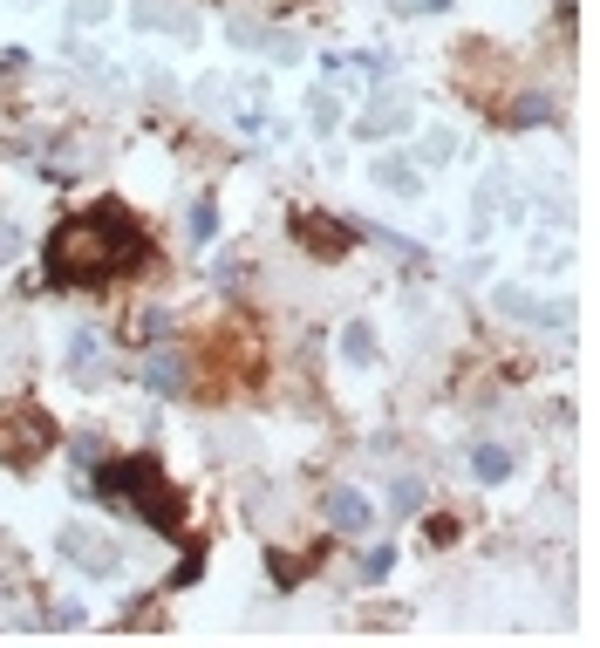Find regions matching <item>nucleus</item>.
I'll return each instance as SVG.
<instances>
[{"label": "nucleus", "instance_id": "obj_1", "mask_svg": "<svg viewBox=\"0 0 600 648\" xmlns=\"http://www.w3.org/2000/svg\"><path fill=\"white\" fill-rule=\"evenodd\" d=\"M41 260H48V280L55 287H103V280H123V273H137L157 260V246H150V232L116 205H89V212H69L62 226L48 232V246H41Z\"/></svg>", "mask_w": 600, "mask_h": 648}, {"label": "nucleus", "instance_id": "obj_2", "mask_svg": "<svg viewBox=\"0 0 600 648\" xmlns=\"http://www.w3.org/2000/svg\"><path fill=\"white\" fill-rule=\"evenodd\" d=\"M82 498H103V505H130L144 526H157L164 539L185 533V492L157 471L150 458H96L89 464V485Z\"/></svg>", "mask_w": 600, "mask_h": 648}, {"label": "nucleus", "instance_id": "obj_3", "mask_svg": "<svg viewBox=\"0 0 600 648\" xmlns=\"http://www.w3.org/2000/svg\"><path fill=\"white\" fill-rule=\"evenodd\" d=\"M62 437H55V417L41 410V403H0V464L7 471H35L48 451H55Z\"/></svg>", "mask_w": 600, "mask_h": 648}, {"label": "nucleus", "instance_id": "obj_4", "mask_svg": "<svg viewBox=\"0 0 600 648\" xmlns=\"http://www.w3.org/2000/svg\"><path fill=\"white\" fill-rule=\"evenodd\" d=\"M62 560H75V567H89V573H116L123 567V553H116V539H96V533H82V526H62Z\"/></svg>", "mask_w": 600, "mask_h": 648}, {"label": "nucleus", "instance_id": "obj_5", "mask_svg": "<svg viewBox=\"0 0 600 648\" xmlns=\"http://www.w3.org/2000/svg\"><path fill=\"white\" fill-rule=\"evenodd\" d=\"M321 512H328V526H335V533H369V526H375V505L355 492V485L321 492Z\"/></svg>", "mask_w": 600, "mask_h": 648}, {"label": "nucleus", "instance_id": "obj_6", "mask_svg": "<svg viewBox=\"0 0 600 648\" xmlns=\"http://www.w3.org/2000/svg\"><path fill=\"white\" fill-rule=\"evenodd\" d=\"M144 389H157V396H185L191 389V362L171 342H157L150 348V362H144Z\"/></svg>", "mask_w": 600, "mask_h": 648}, {"label": "nucleus", "instance_id": "obj_7", "mask_svg": "<svg viewBox=\"0 0 600 648\" xmlns=\"http://www.w3.org/2000/svg\"><path fill=\"white\" fill-rule=\"evenodd\" d=\"M69 376L82 382V389H96V382L110 376V355L96 348V328H75L69 335Z\"/></svg>", "mask_w": 600, "mask_h": 648}, {"label": "nucleus", "instance_id": "obj_8", "mask_svg": "<svg viewBox=\"0 0 600 648\" xmlns=\"http://www.w3.org/2000/svg\"><path fill=\"white\" fill-rule=\"evenodd\" d=\"M300 246H314V253L341 260V253L355 246V226H314V219H300Z\"/></svg>", "mask_w": 600, "mask_h": 648}, {"label": "nucleus", "instance_id": "obj_9", "mask_svg": "<svg viewBox=\"0 0 600 648\" xmlns=\"http://www.w3.org/2000/svg\"><path fill=\"white\" fill-rule=\"evenodd\" d=\"M471 471H478L485 485H498V478H512V451H505V444H478V451H471Z\"/></svg>", "mask_w": 600, "mask_h": 648}, {"label": "nucleus", "instance_id": "obj_10", "mask_svg": "<svg viewBox=\"0 0 600 648\" xmlns=\"http://www.w3.org/2000/svg\"><path fill=\"white\" fill-rule=\"evenodd\" d=\"M341 355H348L355 369H369V362H375V335H369V321H355V328L341 335Z\"/></svg>", "mask_w": 600, "mask_h": 648}, {"label": "nucleus", "instance_id": "obj_11", "mask_svg": "<svg viewBox=\"0 0 600 648\" xmlns=\"http://www.w3.org/2000/svg\"><path fill=\"white\" fill-rule=\"evenodd\" d=\"M137 342H144V348L171 342V314H157V307H144V314H137Z\"/></svg>", "mask_w": 600, "mask_h": 648}, {"label": "nucleus", "instance_id": "obj_12", "mask_svg": "<svg viewBox=\"0 0 600 648\" xmlns=\"http://www.w3.org/2000/svg\"><path fill=\"white\" fill-rule=\"evenodd\" d=\"M389 512H423V478H396L389 485Z\"/></svg>", "mask_w": 600, "mask_h": 648}, {"label": "nucleus", "instance_id": "obj_13", "mask_svg": "<svg viewBox=\"0 0 600 648\" xmlns=\"http://www.w3.org/2000/svg\"><path fill=\"white\" fill-rule=\"evenodd\" d=\"M212 232H219V205H212V198H198V205H191V246H205Z\"/></svg>", "mask_w": 600, "mask_h": 648}, {"label": "nucleus", "instance_id": "obj_14", "mask_svg": "<svg viewBox=\"0 0 600 648\" xmlns=\"http://www.w3.org/2000/svg\"><path fill=\"white\" fill-rule=\"evenodd\" d=\"M382 185H389V191H403V198H410V191H416V171L403 164V157H382Z\"/></svg>", "mask_w": 600, "mask_h": 648}, {"label": "nucleus", "instance_id": "obj_15", "mask_svg": "<svg viewBox=\"0 0 600 648\" xmlns=\"http://www.w3.org/2000/svg\"><path fill=\"white\" fill-rule=\"evenodd\" d=\"M389 567H396V546H369V553H362V573H369V580H382Z\"/></svg>", "mask_w": 600, "mask_h": 648}, {"label": "nucleus", "instance_id": "obj_16", "mask_svg": "<svg viewBox=\"0 0 600 648\" xmlns=\"http://www.w3.org/2000/svg\"><path fill=\"white\" fill-rule=\"evenodd\" d=\"M546 116H553V110H546V103H539V96H525L519 110H512V123H519V130H525V123H546Z\"/></svg>", "mask_w": 600, "mask_h": 648}, {"label": "nucleus", "instance_id": "obj_17", "mask_svg": "<svg viewBox=\"0 0 600 648\" xmlns=\"http://www.w3.org/2000/svg\"><path fill=\"white\" fill-rule=\"evenodd\" d=\"M103 458V444H96V430H82V437H75V464H96Z\"/></svg>", "mask_w": 600, "mask_h": 648}, {"label": "nucleus", "instance_id": "obj_18", "mask_svg": "<svg viewBox=\"0 0 600 648\" xmlns=\"http://www.w3.org/2000/svg\"><path fill=\"white\" fill-rule=\"evenodd\" d=\"M335 110H341L335 96H314V130H335Z\"/></svg>", "mask_w": 600, "mask_h": 648}, {"label": "nucleus", "instance_id": "obj_19", "mask_svg": "<svg viewBox=\"0 0 600 648\" xmlns=\"http://www.w3.org/2000/svg\"><path fill=\"white\" fill-rule=\"evenodd\" d=\"M14 246H21V239H14V226H0V260H14Z\"/></svg>", "mask_w": 600, "mask_h": 648}, {"label": "nucleus", "instance_id": "obj_20", "mask_svg": "<svg viewBox=\"0 0 600 648\" xmlns=\"http://www.w3.org/2000/svg\"><path fill=\"white\" fill-rule=\"evenodd\" d=\"M416 7H450V0H416Z\"/></svg>", "mask_w": 600, "mask_h": 648}]
</instances>
